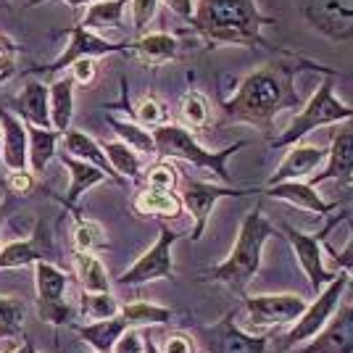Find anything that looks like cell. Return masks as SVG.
<instances>
[{
    "mask_svg": "<svg viewBox=\"0 0 353 353\" xmlns=\"http://www.w3.org/2000/svg\"><path fill=\"white\" fill-rule=\"evenodd\" d=\"M37 261H56V248L50 243V230L45 221H37L32 237H21L0 248V272L34 266Z\"/></svg>",
    "mask_w": 353,
    "mask_h": 353,
    "instance_id": "obj_15",
    "label": "cell"
},
{
    "mask_svg": "<svg viewBox=\"0 0 353 353\" xmlns=\"http://www.w3.org/2000/svg\"><path fill=\"white\" fill-rule=\"evenodd\" d=\"M11 208H14V198H8V201H0V224H3V219L11 214Z\"/></svg>",
    "mask_w": 353,
    "mask_h": 353,
    "instance_id": "obj_48",
    "label": "cell"
},
{
    "mask_svg": "<svg viewBox=\"0 0 353 353\" xmlns=\"http://www.w3.org/2000/svg\"><path fill=\"white\" fill-rule=\"evenodd\" d=\"M69 69H72V77L77 85H90L95 79V74H98V59H92V56L77 59Z\"/></svg>",
    "mask_w": 353,
    "mask_h": 353,
    "instance_id": "obj_43",
    "label": "cell"
},
{
    "mask_svg": "<svg viewBox=\"0 0 353 353\" xmlns=\"http://www.w3.org/2000/svg\"><path fill=\"white\" fill-rule=\"evenodd\" d=\"M121 316L134 330H150V327H161V324L172 322L174 311L169 309V306H161V303L132 301V303H124L121 306Z\"/></svg>",
    "mask_w": 353,
    "mask_h": 353,
    "instance_id": "obj_29",
    "label": "cell"
},
{
    "mask_svg": "<svg viewBox=\"0 0 353 353\" xmlns=\"http://www.w3.org/2000/svg\"><path fill=\"white\" fill-rule=\"evenodd\" d=\"M163 117H166V114H163V105L159 103L156 98H145L143 103L137 105V119H140L143 124H148V127H153V130L161 127Z\"/></svg>",
    "mask_w": 353,
    "mask_h": 353,
    "instance_id": "obj_41",
    "label": "cell"
},
{
    "mask_svg": "<svg viewBox=\"0 0 353 353\" xmlns=\"http://www.w3.org/2000/svg\"><path fill=\"white\" fill-rule=\"evenodd\" d=\"M351 224V240L343 250H332V259H335V266L340 272H353V219H348Z\"/></svg>",
    "mask_w": 353,
    "mask_h": 353,
    "instance_id": "obj_46",
    "label": "cell"
},
{
    "mask_svg": "<svg viewBox=\"0 0 353 353\" xmlns=\"http://www.w3.org/2000/svg\"><path fill=\"white\" fill-rule=\"evenodd\" d=\"M79 314L88 322H101L121 314V303L111 293H82L79 298Z\"/></svg>",
    "mask_w": 353,
    "mask_h": 353,
    "instance_id": "obj_34",
    "label": "cell"
},
{
    "mask_svg": "<svg viewBox=\"0 0 353 353\" xmlns=\"http://www.w3.org/2000/svg\"><path fill=\"white\" fill-rule=\"evenodd\" d=\"M161 353H195V340L188 332H172L163 338Z\"/></svg>",
    "mask_w": 353,
    "mask_h": 353,
    "instance_id": "obj_44",
    "label": "cell"
},
{
    "mask_svg": "<svg viewBox=\"0 0 353 353\" xmlns=\"http://www.w3.org/2000/svg\"><path fill=\"white\" fill-rule=\"evenodd\" d=\"M179 111H182V119L190 124V127H206L208 124V101L201 95V92H188L185 98H182V105H179Z\"/></svg>",
    "mask_w": 353,
    "mask_h": 353,
    "instance_id": "obj_37",
    "label": "cell"
},
{
    "mask_svg": "<svg viewBox=\"0 0 353 353\" xmlns=\"http://www.w3.org/2000/svg\"><path fill=\"white\" fill-rule=\"evenodd\" d=\"M198 343L206 353H264L266 335H250L235 324V311H227L219 322L195 324Z\"/></svg>",
    "mask_w": 353,
    "mask_h": 353,
    "instance_id": "obj_7",
    "label": "cell"
},
{
    "mask_svg": "<svg viewBox=\"0 0 353 353\" xmlns=\"http://www.w3.org/2000/svg\"><path fill=\"white\" fill-rule=\"evenodd\" d=\"M353 119V108L345 105L343 101H338L335 88H332V79H324L322 85L316 88V92L311 95V101L306 103V108H301V114L293 119V124L288 127V132L272 140L274 148H288L295 143H303V137L311 134L319 127H330L335 121H348Z\"/></svg>",
    "mask_w": 353,
    "mask_h": 353,
    "instance_id": "obj_5",
    "label": "cell"
},
{
    "mask_svg": "<svg viewBox=\"0 0 353 353\" xmlns=\"http://www.w3.org/2000/svg\"><path fill=\"white\" fill-rule=\"evenodd\" d=\"M130 0H98V3H90L85 19L79 21L85 30H121L124 24V11H127Z\"/></svg>",
    "mask_w": 353,
    "mask_h": 353,
    "instance_id": "obj_27",
    "label": "cell"
},
{
    "mask_svg": "<svg viewBox=\"0 0 353 353\" xmlns=\"http://www.w3.org/2000/svg\"><path fill=\"white\" fill-rule=\"evenodd\" d=\"M306 301L301 295H253L245 298V309H248V322L253 330H272L282 324H295L301 319V314L306 311Z\"/></svg>",
    "mask_w": 353,
    "mask_h": 353,
    "instance_id": "obj_13",
    "label": "cell"
},
{
    "mask_svg": "<svg viewBox=\"0 0 353 353\" xmlns=\"http://www.w3.org/2000/svg\"><path fill=\"white\" fill-rule=\"evenodd\" d=\"M192 30L211 45H264V27L272 19L259 11L256 0H198Z\"/></svg>",
    "mask_w": 353,
    "mask_h": 353,
    "instance_id": "obj_2",
    "label": "cell"
},
{
    "mask_svg": "<svg viewBox=\"0 0 353 353\" xmlns=\"http://www.w3.org/2000/svg\"><path fill=\"white\" fill-rule=\"evenodd\" d=\"M343 219V214L340 216H332L330 219V224L324 227V230H319L316 235H309V232H301V230H295V227H290V224H285L280 232H285L288 235V240H290V245H293L295 250V259H298V264H301V269L309 274L311 280V288H314V293H322L324 288L330 285V282L335 280V274H330L327 269H324V261H322V240L327 235H330V230L338 224V221Z\"/></svg>",
    "mask_w": 353,
    "mask_h": 353,
    "instance_id": "obj_10",
    "label": "cell"
},
{
    "mask_svg": "<svg viewBox=\"0 0 353 353\" xmlns=\"http://www.w3.org/2000/svg\"><path fill=\"white\" fill-rule=\"evenodd\" d=\"M301 353H353V303L338 306L332 319L303 345Z\"/></svg>",
    "mask_w": 353,
    "mask_h": 353,
    "instance_id": "obj_16",
    "label": "cell"
},
{
    "mask_svg": "<svg viewBox=\"0 0 353 353\" xmlns=\"http://www.w3.org/2000/svg\"><path fill=\"white\" fill-rule=\"evenodd\" d=\"M161 3L172 14H176L179 19H188V21H190L192 14H195V3H192V0H161Z\"/></svg>",
    "mask_w": 353,
    "mask_h": 353,
    "instance_id": "obj_47",
    "label": "cell"
},
{
    "mask_svg": "<svg viewBox=\"0 0 353 353\" xmlns=\"http://www.w3.org/2000/svg\"><path fill=\"white\" fill-rule=\"evenodd\" d=\"M145 351V332L130 327L114 345V353H143Z\"/></svg>",
    "mask_w": 353,
    "mask_h": 353,
    "instance_id": "obj_42",
    "label": "cell"
},
{
    "mask_svg": "<svg viewBox=\"0 0 353 353\" xmlns=\"http://www.w3.org/2000/svg\"><path fill=\"white\" fill-rule=\"evenodd\" d=\"M8 185H11V192H14V195H24V192H30L32 188H34V174H30V169L14 172V174L8 176Z\"/></svg>",
    "mask_w": 353,
    "mask_h": 353,
    "instance_id": "obj_45",
    "label": "cell"
},
{
    "mask_svg": "<svg viewBox=\"0 0 353 353\" xmlns=\"http://www.w3.org/2000/svg\"><path fill=\"white\" fill-rule=\"evenodd\" d=\"M132 48L145 63H166V61L176 59V53H179V43H176L174 34H169V32L143 34L140 40H134Z\"/></svg>",
    "mask_w": 353,
    "mask_h": 353,
    "instance_id": "obj_28",
    "label": "cell"
},
{
    "mask_svg": "<svg viewBox=\"0 0 353 353\" xmlns=\"http://www.w3.org/2000/svg\"><path fill=\"white\" fill-rule=\"evenodd\" d=\"M74 77H61L50 85V119H53V130L56 132H66L72 130V119H74Z\"/></svg>",
    "mask_w": 353,
    "mask_h": 353,
    "instance_id": "obj_25",
    "label": "cell"
},
{
    "mask_svg": "<svg viewBox=\"0 0 353 353\" xmlns=\"http://www.w3.org/2000/svg\"><path fill=\"white\" fill-rule=\"evenodd\" d=\"M130 330L127 319L119 314V316H111V319H101V322H90V324H79L77 327V335L85 340L88 345H92L95 353H114V345L117 340Z\"/></svg>",
    "mask_w": 353,
    "mask_h": 353,
    "instance_id": "obj_24",
    "label": "cell"
},
{
    "mask_svg": "<svg viewBox=\"0 0 353 353\" xmlns=\"http://www.w3.org/2000/svg\"><path fill=\"white\" fill-rule=\"evenodd\" d=\"M74 261H77V277L82 282L85 293H108L111 290L108 272L95 253H77Z\"/></svg>",
    "mask_w": 353,
    "mask_h": 353,
    "instance_id": "obj_31",
    "label": "cell"
},
{
    "mask_svg": "<svg viewBox=\"0 0 353 353\" xmlns=\"http://www.w3.org/2000/svg\"><path fill=\"white\" fill-rule=\"evenodd\" d=\"M301 14L327 40L353 37V0H301Z\"/></svg>",
    "mask_w": 353,
    "mask_h": 353,
    "instance_id": "obj_11",
    "label": "cell"
},
{
    "mask_svg": "<svg viewBox=\"0 0 353 353\" xmlns=\"http://www.w3.org/2000/svg\"><path fill=\"white\" fill-rule=\"evenodd\" d=\"M105 150V159L108 163L114 166V172H117L121 179L127 176V179H137V176L143 174V156L130 148L127 143H121V140H105L101 143Z\"/></svg>",
    "mask_w": 353,
    "mask_h": 353,
    "instance_id": "obj_30",
    "label": "cell"
},
{
    "mask_svg": "<svg viewBox=\"0 0 353 353\" xmlns=\"http://www.w3.org/2000/svg\"><path fill=\"white\" fill-rule=\"evenodd\" d=\"M0 153H3V130H0Z\"/></svg>",
    "mask_w": 353,
    "mask_h": 353,
    "instance_id": "obj_55",
    "label": "cell"
},
{
    "mask_svg": "<svg viewBox=\"0 0 353 353\" xmlns=\"http://www.w3.org/2000/svg\"><path fill=\"white\" fill-rule=\"evenodd\" d=\"M61 145H63V153H69V156L79 159V161L92 163V166H98V169H103L111 179H117L119 185H124V179L114 172V166L105 159L103 145H101L98 140H92L88 132H82V130H66V132L61 134Z\"/></svg>",
    "mask_w": 353,
    "mask_h": 353,
    "instance_id": "obj_23",
    "label": "cell"
},
{
    "mask_svg": "<svg viewBox=\"0 0 353 353\" xmlns=\"http://www.w3.org/2000/svg\"><path fill=\"white\" fill-rule=\"evenodd\" d=\"M327 169H324L319 176H314L309 185H319V182H327V179H338L340 185H351L353 182V119L343 121L338 130L332 132V145H330V153H327Z\"/></svg>",
    "mask_w": 353,
    "mask_h": 353,
    "instance_id": "obj_17",
    "label": "cell"
},
{
    "mask_svg": "<svg viewBox=\"0 0 353 353\" xmlns=\"http://www.w3.org/2000/svg\"><path fill=\"white\" fill-rule=\"evenodd\" d=\"M301 66H309V63L306 61L303 63L301 61H295V63L272 61V63L259 66L256 72H250L248 77H243L232 98H227L221 103L227 121H243V124L269 132L274 119L280 117L282 111L301 103L293 85Z\"/></svg>",
    "mask_w": 353,
    "mask_h": 353,
    "instance_id": "obj_1",
    "label": "cell"
},
{
    "mask_svg": "<svg viewBox=\"0 0 353 353\" xmlns=\"http://www.w3.org/2000/svg\"><path fill=\"white\" fill-rule=\"evenodd\" d=\"M264 195L269 198H280V201H288L293 206L303 208V211H311V214H332L335 208L345 206V203H327L324 198L316 195V190L311 188L309 182H301V179H288V182H280V185H272V188H264Z\"/></svg>",
    "mask_w": 353,
    "mask_h": 353,
    "instance_id": "obj_20",
    "label": "cell"
},
{
    "mask_svg": "<svg viewBox=\"0 0 353 353\" xmlns=\"http://www.w3.org/2000/svg\"><path fill=\"white\" fill-rule=\"evenodd\" d=\"M124 48H130L127 43H108L101 34L85 30L82 24H74L69 30V45L61 50V56L53 63L48 66H40L37 72L45 74H59L63 69H69L77 59H85V56H92V59H101V56H108V53H121Z\"/></svg>",
    "mask_w": 353,
    "mask_h": 353,
    "instance_id": "obj_14",
    "label": "cell"
},
{
    "mask_svg": "<svg viewBox=\"0 0 353 353\" xmlns=\"http://www.w3.org/2000/svg\"><path fill=\"white\" fill-rule=\"evenodd\" d=\"M351 198H353V182L348 185V188H345V195L340 198V203H345V201H351Z\"/></svg>",
    "mask_w": 353,
    "mask_h": 353,
    "instance_id": "obj_53",
    "label": "cell"
},
{
    "mask_svg": "<svg viewBox=\"0 0 353 353\" xmlns=\"http://www.w3.org/2000/svg\"><path fill=\"white\" fill-rule=\"evenodd\" d=\"M63 3H69L72 8H77V6H90V3H98V0H63Z\"/></svg>",
    "mask_w": 353,
    "mask_h": 353,
    "instance_id": "obj_51",
    "label": "cell"
},
{
    "mask_svg": "<svg viewBox=\"0 0 353 353\" xmlns=\"http://www.w3.org/2000/svg\"><path fill=\"white\" fill-rule=\"evenodd\" d=\"M134 211H137V214H145V216H174V214H179V203H176V198L172 192L148 188V190L137 198Z\"/></svg>",
    "mask_w": 353,
    "mask_h": 353,
    "instance_id": "obj_35",
    "label": "cell"
},
{
    "mask_svg": "<svg viewBox=\"0 0 353 353\" xmlns=\"http://www.w3.org/2000/svg\"><path fill=\"white\" fill-rule=\"evenodd\" d=\"M0 353H11V351H0Z\"/></svg>",
    "mask_w": 353,
    "mask_h": 353,
    "instance_id": "obj_56",
    "label": "cell"
},
{
    "mask_svg": "<svg viewBox=\"0 0 353 353\" xmlns=\"http://www.w3.org/2000/svg\"><path fill=\"white\" fill-rule=\"evenodd\" d=\"M0 130H3V153L0 159L8 172H24L30 169V134L21 119L0 108Z\"/></svg>",
    "mask_w": 353,
    "mask_h": 353,
    "instance_id": "obj_18",
    "label": "cell"
},
{
    "mask_svg": "<svg viewBox=\"0 0 353 353\" xmlns=\"http://www.w3.org/2000/svg\"><path fill=\"white\" fill-rule=\"evenodd\" d=\"M27 303L21 298L0 295V340H14L24 335Z\"/></svg>",
    "mask_w": 353,
    "mask_h": 353,
    "instance_id": "obj_32",
    "label": "cell"
},
{
    "mask_svg": "<svg viewBox=\"0 0 353 353\" xmlns=\"http://www.w3.org/2000/svg\"><path fill=\"white\" fill-rule=\"evenodd\" d=\"M27 134H30V169L34 176H40V174H45L48 163H50V159H53L56 150H59L61 132L27 124Z\"/></svg>",
    "mask_w": 353,
    "mask_h": 353,
    "instance_id": "obj_26",
    "label": "cell"
},
{
    "mask_svg": "<svg viewBox=\"0 0 353 353\" xmlns=\"http://www.w3.org/2000/svg\"><path fill=\"white\" fill-rule=\"evenodd\" d=\"M153 143H156V153L161 159H179V161L195 163L201 169H208L219 176L221 182L230 179V169H227V161L235 156L237 150H243L245 143H235V145L224 148L219 153L214 150H206L195 137H192L190 130L179 127V124H161L153 130Z\"/></svg>",
    "mask_w": 353,
    "mask_h": 353,
    "instance_id": "obj_4",
    "label": "cell"
},
{
    "mask_svg": "<svg viewBox=\"0 0 353 353\" xmlns=\"http://www.w3.org/2000/svg\"><path fill=\"white\" fill-rule=\"evenodd\" d=\"M34 288H37V316L43 322L61 327L72 316V306L66 303L69 274L56 261H37L34 264Z\"/></svg>",
    "mask_w": 353,
    "mask_h": 353,
    "instance_id": "obj_6",
    "label": "cell"
},
{
    "mask_svg": "<svg viewBox=\"0 0 353 353\" xmlns=\"http://www.w3.org/2000/svg\"><path fill=\"white\" fill-rule=\"evenodd\" d=\"M11 353H37V351H34V345H32V340H24V343H21L19 348H14V351H11Z\"/></svg>",
    "mask_w": 353,
    "mask_h": 353,
    "instance_id": "obj_50",
    "label": "cell"
},
{
    "mask_svg": "<svg viewBox=\"0 0 353 353\" xmlns=\"http://www.w3.org/2000/svg\"><path fill=\"white\" fill-rule=\"evenodd\" d=\"M148 188H153V190H166L172 192L176 185V172L169 166V163H156L150 172H148Z\"/></svg>",
    "mask_w": 353,
    "mask_h": 353,
    "instance_id": "obj_39",
    "label": "cell"
},
{
    "mask_svg": "<svg viewBox=\"0 0 353 353\" xmlns=\"http://www.w3.org/2000/svg\"><path fill=\"white\" fill-rule=\"evenodd\" d=\"M16 56H19V50H16V43L11 37H6V34H0V85L3 82H8L16 72Z\"/></svg>",
    "mask_w": 353,
    "mask_h": 353,
    "instance_id": "obj_40",
    "label": "cell"
},
{
    "mask_svg": "<svg viewBox=\"0 0 353 353\" xmlns=\"http://www.w3.org/2000/svg\"><path fill=\"white\" fill-rule=\"evenodd\" d=\"M272 235H274V227L264 216V208L256 206L240 224V232H237V240L230 250V256L221 264L211 266L206 277L214 282H224L230 290L245 295L248 285L261 269L264 245Z\"/></svg>",
    "mask_w": 353,
    "mask_h": 353,
    "instance_id": "obj_3",
    "label": "cell"
},
{
    "mask_svg": "<svg viewBox=\"0 0 353 353\" xmlns=\"http://www.w3.org/2000/svg\"><path fill=\"white\" fill-rule=\"evenodd\" d=\"M40 3H45V0H30V6H40Z\"/></svg>",
    "mask_w": 353,
    "mask_h": 353,
    "instance_id": "obj_54",
    "label": "cell"
},
{
    "mask_svg": "<svg viewBox=\"0 0 353 353\" xmlns=\"http://www.w3.org/2000/svg\"><path fill=\"white\" fill-rule=\"evenodd\" d=\"M11 108L24 119V124L53 130V119H50V88H45L40 79H27V85L21 88V92L11 101Z\"/></svg>",
    "mask_w": 353,
    "mask_h": 353,
    "instance_id": "obj_19",
    "label": "cell"
},
{
    "mask_svg": "<svg viewBox=\"0 0 353 353\" xmlns=\"http://www.w3.org/2000/svg\"><path fill=\"white\" fill-rule=\"evenodd\" d=\"M59 159H61V163L69 169V190H66V198H63V206L77 208L79 198H82L90 188H98V185H103L105 179H111L103 169H98V166H92V163H88V161H79V159H74L69 153H61Z\"/></svg>",
    "mask_w": 353,
    "mask_h": 353,
    "instance_id": "obj_22",
    "label": "cell"
},
{
    "mask_svg": "<svg viewBox=\"0 0 353 353\" xmlns=\"http://www.w3.org/2000/svg\"><path fill=\"white\" fill-rule=\"evenodd\" d=\"M348 285V272H338L335 280L324 288L322 293H316L314 303L306 306V311L301 314V319L293 324V330L285 335V348H293V345H301V343H309L324 324L332 319V314L338 311L340 306V295Z\"/></svg>",
    "mask_w": 353,
    "mask_h": 353,
    "instance_id": "obj_8",
    "label": "cell"
},
{
    "mask_svg": "<svg viewBox=\"0 0 353 353\" xmlns=\"http://www.w3.org/2000/svg\"><path fill=\"white\" fill-rule=\"evenodd\" d=\"M174 240L176 232H172L169 227H161L159 240L119 277L117 285H121V288H137V285H145V282L153 280H174V261H172Z\"/></svg>",
    "mask_w": 353,
    "mask_h": 353,
    "instance_id": "obj_9",
    "label": "cell"
},
{
    "mask_svg": "<svg viewBox=\"0 0 353 353\" xmlns=\"http://www.w3.org/2000/svg\"><path fill=\"white\" fill-rule=\"evenodd\" d=\"M105 124L119 134L121 143L134 148L140 156H153L156 153V143H153V132H145L143 127H137L132 121H121L117 117H105Z\"/></svg>",
    "mask_w": 353,
    "mask_h": 353,
    "instance_id": "obj_33",
    "label": "cell"
},
{
    "mask_svg": "<svg viewBox=\"0 0 353 353\" xmlns=\"http://www.w3.org/2000/svg\"><path fill=\"white\" fill-rule=\"evenodd\" d=\"M101 248H108L103 227L98 221L77 216V224H74V250L77 253H95V250Z\"/></svg>",
    "mask_w": 353,
    "mask_h": 353,
    "instance_id": "obj_36",
    "label": "cell"
},
{
    "mask_svg": "<svg viewBox=\"0 0 353 353\" xmlns=\"http://www.w3.org/2000/svg\"><path fill=\"white\" fill-rule=\"evenodd\" d=\"M324 148L316 145H306V143H295L290 148V153L285 156V161L274 169V174L266 179V188L272 185H280V182H288V179H298V176H309L316 172V166L324 161Z\"/></svg>",
    "mask_w": 353,
    "mask_h": 353,
    "instance_id": "obj_21",
    "label": "cell"
},
{
    "mask_svg": "<svg viewBox=\"0 0 353 353\" xmlns=\"http://www.w3.org/2000/svg\"><path fill=\"white\" fill-rule=\"evenodd\" d=\"M250 192H261V190H253V188L232 190V188H221V185H214V182H206V179H185L182 201H185V208L190 211L192 221H195L192 240H201V235L206 232L211 211H214V206L219 203L221 198H243V195H250Z\"/></svg>",
    "mask_w": 353,
    "mask_h": 353,
    "instance_id": "obj_12",
    "label": "cell"
},
{
    "mask_svg": "<svg viewBox=\"0 0 353 353\" xmlns=\"http://www.w3.org/2000/svg\"><path fill=\"white\" fill-rule=\"evenodd\" d=\"M161 0H130V16H132L134 32H143L156 19Z\"/></svg>",
    "mask_w": 353,
    "mask_h": 353,
    "instance_id": "obj_38",
    "label": "cell"
},
{
    "mask_svg": "<svg viewBox=\"0 0 353 353\" xmlns=\"http://www.w3.org/2000/svg\"><path fill=\"white\" fill-rule=\"evenodd\" d=\"M143 353H161V348L153 343V338H150V332H145V351Z\"/></svg>",
    "mask_w": 353,
    "mask_h": 353,
    "instance_id": "obj_49",
    "label": "cell"
},
{
    "mask_svg": "<svg viewBox=\"0 0 353 353\" xmlns=\"http://www.w3.org/2000/svg\"><path fill=\"white\" fill-rule=\"evenodd\" d=\"M345 290H348V303H353V272H351V277H348V285H345Z\"/></svg>",
    "mask_w": 353,
    "mask_h": 353,
    "instance_id": "obj_52",
    "label": "cell"
}]
</instances>
